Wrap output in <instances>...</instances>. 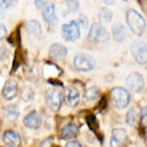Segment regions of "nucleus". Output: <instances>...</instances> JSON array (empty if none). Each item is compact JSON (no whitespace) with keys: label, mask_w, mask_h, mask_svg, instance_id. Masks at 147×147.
<instances>
[{"label":"nucleus","mask_w":147,"mask_h":147,"mask_svg":"<svg viewBox=\"0 0 147 147\" xmlns=\"http://www.w3.org/2000/svg\"><path fill=\"white\" fill-rule=\"evenodd\" d=\"M126 20H127V24L130 30L132 31V34H135L136 36H140L144 32V30H146V20L138 11L132 9V8L127 9Z\"/></svg>","instance_id":"obj_1"},{"label":"nucleus","mask_w":147,"mask_h":147,"mask_svg":"<svg viewBox=\"0 0 147 147\" xmlns=\"http://www.w3.org/2000/svg\"><path fill=\"white\" fill-rule=\"evenodd\" d=\"M110 98H111L112 105L115 106L116 109H126L130 105L131 100V95L126 88L123 87H114L110 92Z\"/></svg>","instance_id":"obj_2"},{"label":"nucleus","mask_w":147,"mask_h":147,"mask_svg":"<svg viewBox=\"0 0 147 147\" xmlns=\"http://www.w3.org/2000/svg\"><path fill=\"white\" fill-rule=\"evenodd\" d=\"M131 55L134 60L138 64H146L147 63V44L143 40H135L131 44Z\"/></svg>","instance_id":"obj_3"},{"label":"nucleus","mask_w":147,"mask_h":147,"mask_svg":"<svg viewBox=\"0 0 147 147\" xmlns=\"http://www.w3.org/2000/svg\"><path fill=\"white\" fill-rule=\"evenodd\" d=\"M88 39L91 42H95V43H106L109 42L110 34L102 24L92 23L88 31Z\"/></svg>","instance_id":"obj_4"},{"label":"nucleus","mask_w":147,"mask_h":147,"mask_svg":"<svg viewBox=\"0 0 147 147\" xmlns=\"http://www.w3.org/2000/svg\"><path fill=\"white\" fill-rule=\"evenodd\" d=\"M62 36L67 42H76L80 39V24L72 20L62 27Z\"/></svg>","instance_id":"obj_5"},{"label":"nucleus","mask_w":147,"mask_h":147,"mask_svg":"<svg viewBox=\"0 0 147 147\" xmlns=\"http://www.w3.org/2000/svg\"><path fill=\"white\" fill-rule=\"evenodd\" d=\"M46 102L52 111H59V110H60V106H62V103H63L62 90L58 88V87H54V88L48 90V91H47V95H46Z\"/></svg>","instance_id":"obj_6"},{"label":"nucleus","mask_w":147,"mask_h":147,"mask_svg":"<svg viewBox=\"0 0 147 147\" xmlns=\"http://www.w3.org/2000/svg\"><path fill=\"white\" fill-rule=\"evenodd\" d=\"M74 66L75 68L82 72H88V71L94 70L95 67V62L91 56L86 54H76L74 56Z\"/></svg>","instance_id":"obj_7"},{"label":"nucleus","mask_w":147,"mask_h":147,"mask_svg":"<svg viewBox=\"0 0 147 147\" xmlns=\"http://www.w3.org/2000/svg\"><path fill=\"white\" fill-rule=\"evenodd\" d=\"M126 84H127L128 90H131L132 92H140L144 87V79L140 74L132 72L126 79Z\"/></svg>","instance_id":"obj_8"},{"label":"nucleus","mask_w":147,"mask_h":147,"mask_svg":"<svg viewBox=\"0 0 147 147\" xmlns=\"http://www.w3.org/2000/svg\"><path fill=\"white\" fill-rule=\"evenodd\" d=\"M127 140V132L124 128H114L112 135L110 139V146L111 147H123Z\"/></svg>","instance_id":"obj_9"},{"label":"nucleus","mask_w":147,"mask_h":147,"mask_svg":"<svg viewBox=\"0 0 147 147\" xmlns=\"http://www.w3.org/2000/svg\"><path fill=\"white\" fill-rule=\"evenodd\" d=\"M23 124L27 128H31V130H36V128L40 127L42 124V116L38 111H31L30 114L24 116L23 119Z\"/></svg>","instance_id":"obj_10"},{"label":"nucleus","mask_w":147,"mask_h":147,"mask_svg":"<svg viewBox=\"0 0 147 147\" xmlns=\"http://www.w3.org/2000/svg\"><path fill=\"white\" fill-rule=\"evenodd\" d=\"M42 15H43V19L46 20L48 24H51V26H55L58 23V16H56V9H55L54 4L47 3L46 7L42 9Z\"/></svg>","instance_id":"obj_11"},{"label":"nucleus","mask_w":147,"mask_h":147,"mask_svg":"<svg viewBox=\"0 0 147 147\" xmlns=\"http://www.w3.org/2000/svg\"><path fill=\"white\" fill-rule=\"evenodd\" d=\"M1 95H3L5 100H12L18 95V84H16V82L12 80V79L5 82V84H4L3 90H1Z\"/></svg>","instance_id":"obj_12"},{"label":"nucleus","mask_w":147,"mask_h":147,"mask_svg":"<svg viewBox=\"0 0 147 147\" xmlns=\"http://www.w3.org/2000/svg\"><path fill=\"white\" fill-rule=\"evenodd\" d=\"M79 100H80V92H79V90L76 87H74V86H70L66 92L67 105L71 106V107H75V106H78Z\"/></svg>","instance_id":"obj_13"},{"label":"nucleus","mask_w":147,"mask_h":147,"mask_svg":"<svg viewBox=\"0 0 147 147\" xmlns=\"http://www.w3.org/2000/svg\"><path fill=\"white\" fill-rule=\"evenodd\" d=\"M79 134V127L75 123H67L60 130V135L63 139H74Z\"/></svg>","instance_id":"obj_14"},{"label":"nucleus","mask_w":147,"mask_h":147,"mask_svg":"<svg viewBox=\"0 0 147 147\" xmlns=\"http://www.w3.org/2000/svg\"><path fill=\"white\" fill-rule=\"evenodd\" d=\"M3 142L4 144H7L8 147H18L20 144V136L12 130H7L3 134Z\"/></svg>","instance_id":"obj_15"},{"label":"nucleus","mask_w":147,"mask_h":147,"mask_svg":"<svg viewBox=\"0 0 147 147\" xmlns=\"http://www.w3.org/2000/svg\"><path fill=\"white\" fill-rule=\"evenodd\" d=\"M112 36L118 43H122L127 39V30H126L123 24L118 23L112 27Z\"/></svg>","instance_id":"obj_16"},{"label":"nucleus","mask_w":147,"mask_h":147,"mask_svg":"<svg viewBox=\"0 0 147 147\" xmlns=\"http://www.w3.org/2000/svg\"><path fill=\"white\" fill-rule=\"evenodd\" d=\"M50 55L55 59H63L67 56V48L59 43H55L50 47Z\"/></svg>","instance_id":"obj_17"},{"label":"nucleus","mask_w":147,"mask_h":147,"mask_svg":"<svg viewBox=\"0 0 147 147\" xmlns=\"http://www.w3.org/2000/svg\"><path fill=\"white\" fill-rule=\"evenodd\" d=\"M43 74H44L46 79H52V78H56L60 75V68L52 64V63H47V64H44Z\"/></svg>","instance_id":"obj_18"},{"label":"nucleus","mask_w":147,"mask_h":147,"mask_svg":"<svg viewBox=\"0 0 147 147\" xmlns=\"http://www.w3.org/2000/svg\"><path fill=\"white\" fill-rule=\"evenodd\" d=\"M27 30L32 36H36V38H39L42 34V26L38 20H30L27 23Z\"/></svg>","instance_id":"obj_19"},{"label":"nucleus","mask_w":147,"mask_h":147,"mask_svg":"<svg viewBox=\"0 0 147 147\" xmlns=\"http://www.w3.org/2000/svg\"><path fill=\"white\" fill-rule=\"evenodd\" d=\"M138 118H139V114H138V109H136V107H132V109L127 112V116H126V122H127L128 126H135V124L138 123Z\"/></svg>","instance_id":"obj_20"},{"label":"nucleus","mask_w":147,"mask_h":147,"mask_svg":"<svg viewBox=\"0 0 147 147\" xmlns=\"http://www.w3.org/2000/svg\"><path fill=\"white\" fill-rule=\"evenodd\" d=\"M99 98V90L96 88V87H88V88L84 92V99L87 102H92L95 100V99H98Z\"/></svg>","instance_id":"obj_21"},{"label":"nucleus","mask_w":147,"mask_h":147,"mask_svg":"<svg viewBox=\"0 0 147 147\" xmlns=\"http://www.w3.org/2000/svg\"><path fill=\"white\" fill-rule=\"evenodd\" d=\"M3 112H4V115H5V118H8L9 120H15L19 116V111H18V109H16L15 106H8V107H5L3 110Z\"/></svg>","instance_id":"obj_22"},{"label":"nucleus","mask_w":147,"mask_h":147,"mask_svg":"<svg viewBox=\"0 0 147 147\" xmlns=\"http://www.w3.org/2000/svg\"><path fill=\"white\" fill-rule=\"evenodd\" d=\"M99 18H100V22H103V23H110L112 19V12L107 7H103L99 11Z\"/></svg>","instance_id":"obj_23"},{"label":"nucleus","mask_w":147,"mask_h":147,"mask_svg":"<svg viewBox=\"0 0 147 147\" xmlns=\"http://www.w3.org/2000/svg\"><path fill=\"white\" fill-rule=\"evenodd\" d=\"M86 120H87V123H88V127L91 128L92 131H96L98 130V120H96V118H95V115L88 114L87 118H86Z\"/></svg>","instance_id":"obj_24"},{"label":"nucleus","mask_w":147,"mask_h":147,"mask_svg":"<svg viewBox=\"0 0 147 147\" xmlns=\"http://www.w3.org/2000/svg\"><path fill=\"white\" fill-rule=\"evenodd\" d=\"M66 5H67V9L70 12H76L78 9H79V3H78V0H67Z\"/></svg>","instance_id":"obj_25"},{"label":"nucleus","mask_w":147,"mask_h":147,"mask_svg":"<svg viewBox=\"0 0 147 147\" xmlns=\"http://www.w3.org/2000/svg\"><path fill=\"white\" fill-rule=\"evenodd\" d=\"M140 123L143 127L147 128V107L142 109V112H140Z\"/></svg>","instance_id":"obj_26"},{"label":"nucleus","mask_w":147,"mask_h":147,"mask_svg":"<svg viewBox=\"0 0 147 147\" xmlns=\"http://www.w3.org/2000/svg\"><path fill=\"white\" fill-rule=\"evenodd\" d=\"M13 3H16V0H1V8H3V9L9 8Z\"/></svg>","instance_id":"obj_27"},{"label":"nucleus","mask_w":147,"mask_h":147,"mask_svg":"<svg viewBox=\"0 0 147 147\" xmlns=\"http://www.w3.org/2000/svg\"><path fill=\"white\" fill-rule=\"evenodd\" d=\"M46 0H35V5L36 8H39V9H43V8L46 7Z\"/></svg>","instance_id":"obj_28"},{"label":"nucleus","mask_w":147,"mask_h":147,"mask_svg":"<svg viewBox=\"0 0 147 147\" xmlns=\"http://www.w3.org/2000/svg\"><path fill=\"white\" fill-rule=\"evenodd\" d=\"M66 147H82V144L79 142H76V140H68Z\"/></svg>","instance_id":"obj_29"},{"label":"nucleus","mask_w":147,"mask_h":147,"mask_svg":"<svg viewBox=\"0 0 147 147\" xmlns=\"http://www.w3.org/2000/svg\"><path fill=\"white\" fill-rule=\"evenodd\" d=\"M139 1V4L142 5V9H143L144 15L147 16V0H138Z\"/></svg>","instance_id":"obj_30"},{"label":"nucleus","mask_w":147,"mask_h":147,"mask_svg":"<svg viewBox=\"0 0 147 147\" xmlns=\"http://www.w3.org/2000/svg\"><path fill=\"white\" fill-rule=\"evenodd\" d=\"M5 32H7V27H5L4 24H1V36H3Z\"/></svg>","instance_id":"obj_31"},{"label":"nucleus","mask_w":147,"mask_h":147,"mask_svg":"<svg viewBox=\"0 0 147 147\" xmlns=\"http://www.w3.org/2000/svg\"><path fill=\"white\" fill-rule=\"evenodd\" d=\"M103 1H105L106 4H109V5L110 4H114V0H103Z\"/></svg>","instance_id":"obj_32"},{"label":"nucleus","mask_w":147,"mask_h":147,"mask_svg":"<svg viewBox=\"0 0 147 147\" xmlns=\"http://www.w3.org/2000/svg\"><path fill=\"white\" fill-rule=\"evenodd\" d=\"M124 1H127V0H124Z\"/></svg>","instance_id":"obj_33"}]
</instances>
